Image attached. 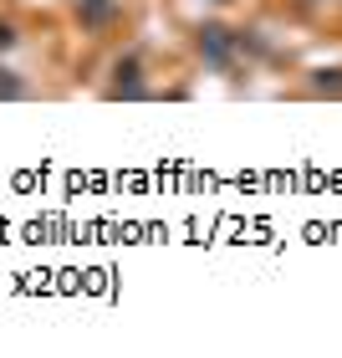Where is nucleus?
Instances as JSON below:
<instances>
[{
  "instance_id": "nucleus-2",
  "label": "nucleus",
  "mask_w": 342,
  "mask_h": 358,
  "mask_svg": "<svg viewBox=\"0 0 342 358\" xmlns=\"http://www.w3.org/2000/svg\"><path fill=\"white\" fill-rule=\"evenodd\" d=\"M77 21H82L87 31H103L118 21V0H77Z\"/></svg>"
},
{
  "instance_id": "nucleus-4",
  "label": "nucleus",
  "mask_w": 342,
  "mask_h": 358,
  "mask_svg": "<svg viewBox=\"0 0 342 358\" xmlns=\"http://www.w3.org/2000/svg\"><path fill=\"white\" fill-rule=\"evenodd\" d=\"M317 87H342V72H317Z\"/></svg>"
},
{
  "instance_id": "nucleus-1",
  "label": "nucleus",
  "mask_w": 342,
  "mask_h": 358,
  "mask_svg": "<svg viewBox=\"0 0 342 358\" xmlns=\"http://www.w3.org/2000/svg\"><path fill=\"white\" fill-rule=\"evenodd\" d=\"M230 46H235V36L225 26H205L200 31V52H205L209 67H225V62H230Z\"/></svg>"
},
{
  "instance_id": "nucleus-3",
  "label": "nucleus",
  "mask_w": 342,
  "mask_h": 358,
  "mask_svg": "<svg viewBox=\"0 0 342 358\" xmlns=\"http://www.w3.org/2000/svg\"><path fill=\"white\" fill-rule=\"evenodd\" d=\"M6 46H15V26H10V21H0V52H6Z\"/></svg>"
}]
</instances>
